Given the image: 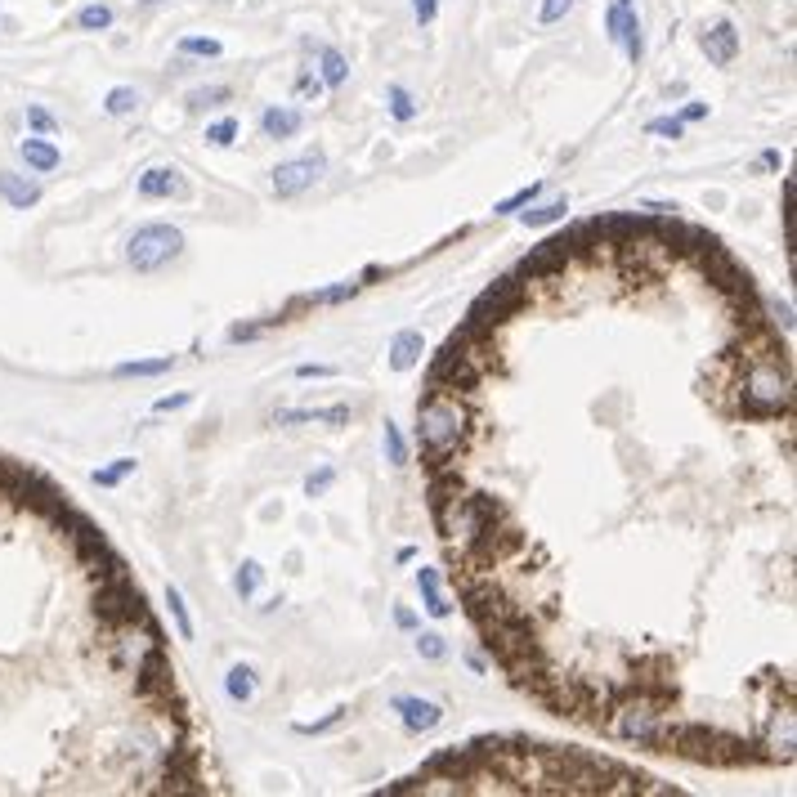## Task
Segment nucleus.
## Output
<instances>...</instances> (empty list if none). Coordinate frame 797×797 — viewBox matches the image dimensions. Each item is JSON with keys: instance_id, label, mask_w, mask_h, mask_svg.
I'll use <instances>...</instances> for the list:
<instances>
[{"instance_id": "obj_33", "label": "nucleus", "mask_w": 797, "mask_h": 797, "mask_svg": "<svg viewBox=\"0 0 797 797\" xmlns=\"http://www.w3.org/2000/svg\"><path fill=\"white\" fill-rule=\"evenodd\" d=\"M573 5H578V0H542V9H537V23H542V27H551V23H560V18H564Z\"/></svg>"}, {"instance_id": "obj_16", "label": "nucleus", "mask_w": 797, "mask_h": 797, "mask_svg": "<svg viewBox=\"0 0 797 797\" xmlns=\"http://www.w3.org/2000/svg\"><path fill=\"white\" fill-rule=\"evenodd\" d=\"M224 694H229L234 703H252V699H256V667H247V664L229 667V676H224Z\"/></svg>"}, {"instance_id": "obj_2", "label": "nucleus", "mask_w": 797, "mask_h": 797, "mask_svg": "<svg viewBox=\"0 0 797 797\" xmlns=\"http://www.w3.org/2000/svg\"><path fill=\"white\" fill-rule=\"evenodd\" d=\"M480 381H484V372L471 363V354L448 336L444 341V350L430 359V372H426V390H444V395H457V398H471L480 390Z\"/></svg>"}, {"instance_id": "obj_7", "label": "nucleus", "mask_w": 797, "mask_h": 797, "mask_svg": "<svg viewBox=\"0 0 797 797\" xmlns=\"http://www.w3.org/2000/svg\"><path fill=\"white\" fill-rule=\"evenodd\" d=\"M699 50H703L708 63H717V68L735 63V54H739V32H735V23H730V18L712 23V27L699 36Z\"/></svg>"}, {"instance_id": "obj_43", "label": "nucleus", "mask_w": 797, "mask_h": 797, "mask_svg": "<svg viewBox=\"0 0 797 797\" xmlns=\"http://www.w3.org/2000/svg\"><path fill=\"white\" fill-rule=\"evenodd\" d=\"M395 623L403 628V632H417V614H412L408 605H398V609H395Z\"/></svg>"}, {"instance_id": "obj_13", "label": "nucleus", "mask_w": 797, "mask_h": 797, "mask_svg": "<svg viewBox=\"0 0 797 797\" xmlns=\"http://www.w3.org/2000/svg\"><path fill=\"white\" fill-rule=\"evenodd\" d=\"M417 587H421V600H426V614H430V618H448V614H453L448 596L439 591V569H417Z\"/></svg>"}, {"instance_id": "obj_41", "label": "nucleus", "mask_w": 797, "mask_h": 797, "mask_svg": "<svg viewBox=\"0 0 797 797\" xmlns=\"http://www.w3.org/2000/svg\"><path fill=\"white\" fill-rule=\"evenodd\" d=\"M703 117H708V104H699V99H694V104H685V108H681V117H676V122H703Z\"/></svg>"}, {"instance_id": "obj_14", "label": "nucleus", "mask_w": 797, "mask_h": 797, "mask_svg": "<svg viewBox=\"0 0 797 797\" xmlns=\"http://www.w3.org/2000/svg\"><path fill=\"white\" fill-rule=\"evenodd\" d=\"M18 152H23V161H27L36 175H50V170L63 161V157H59V148H54L50 139H23V148H18Z\"/></svg>"}, {"instance_id": "obj_31", "label": "nucleus", "mask_w": 797, "mask_h": 797, "mask_svg": "<svg viewBox=\"0 0 797 797\" xmlns=\"http://www.w3.org/2000/svg\"><path fill=\"white\" fill-rule=\"evenodd\" d=\"M386 462H390V466H403V462H408V444H403L395 421H386Z\"/></svg>"}, {"instance_id": "obj_5", "label": "nucleus", "mask_w": 797, "mask_h": 797, "mask_svg": "<svg viewBox=\"0 0 797 797\" xmlns=\"http://www.w3.org/2000/svg\"><path fill=\"white\" fill-rule=\"evenodd\" d=\"M323 170H327V157H323V152L282 161V166L273 170V193H278V197H300L305 188H314V184L323 179Z\"/></svg>"}, {"instance_id": "obj_42", "label": "nucleus", "mask_w": 797, "mask_h": 797, "mask_svg": "<svg viewBox=\"0 0 797 797\" xmlns=\"http://www.w3.org/2000/svg\"><path fill=\"white\" fill-rule=\"evenodd\" d=\"M766 305H771V314H775L784 327H793V309H789V300H766Z\"/></svg>"}, {"instance_id": "obj_28", "label": "nucleus", "mask_w": 797, "mask_h": 797, "mask_svg": "<svg viewBox=\"0 0 797 797\" xmlns=\"http://www.w3.org/2000/svg\"><path fill=\"white\" fill-rule=\"evenodd\" d=\"M359 287H363V282H336V287H327V291H314L309 305H341V300L359 296Z\"/></svg>"}, {"instance_id": "obj_17", "label": "nucleus", "mask_w": 797, "mask_h": 797, "mask_svg": "<svg viewBox=\"0 0 797 797\" xmlns=\"http://www.w3.org/2000/svg\"><path fill=\"white\" fill-rule=\"evenodd\" d=\"M170 368H175L170 354H161V359H131V363H117L113 377H139L143 381V377H166Z\"/></svg>"}, {"instance_id": "obj_20", "label": "nucleus", "mask_w": 797, "mask_h": 797, "mask_svg": "<svg viewBox=\"0 0 797 797\" xmlns=\"http://www.w3.org/2000/svg\"><path fill=\"white\" fill-rule=\"evenodd\" d=\"M77 27H81V32H108V27H113V5H104V0L86 5V9L77 14Z\"/></svg>"}, {"instance_id": "obj_15", "label": "nucleus", "mask_w": 797, "mask_h": 797, "mask_svg": "<svg viewBox=\"0 0 797 797\" xmlns=\"http://www.w3.org/2000/svg\"><path fill=\"white\" fill-rule=\"evenodd\" d=\"M318 81H323L327 90H341V86L350 81V63H345V54H341V50H332V45H327V50L318 54Z\"/></svg>"}, {"instance_id": "obj_9", "label": "nucleus", "mask_w": 797, "mask_h": 797, "mask_svg": "<svg viewBox=\"0 0 797 797\" xmlns=\"http://www.w3.org/2000/svg\"><path fill=\"white\" fill-rule=\"evenodd\" d=\"M139 197H184V179H179V170L175 166H148L143 175H139Z\"/></svg>"}, {"instance_id": "obj_32", "label": "nucleus", "mask_w": 797, "mask_h": 797, "mask_svg": "<svg viewBox=\"0 0 797 797\" xmlns=\"http://www.w3.org/2000/svg\"><path fill=\"white\" fill-rule=\"evenodd\" d=\"M345 717H350V708H332V712H327L323 721H314V726H309V721H300V726H296V735H323V730H332V726H336V721H345Z\"/></svg>"}, {"instance_id": "obj_38", "label": "nucleus", "mask_w": 797, "mask_h": 797, "mask_svg": "<svg viewBox=\"0 0 797 797\" xmlns=\"http://www.w3.org/2000/svg\"><path fill=\"white\" fill-rule=\"evenodd\" d=\"M27 126H32V131H41V134H54V117H50L45 108H36V104H32V108H27Z\"/></svg>"}, {"instance_id": "obj_36", "label": "nucleus", "mask_w": 797, "mask_h": 797, "mask_svg": "<svg viewBox=\"0 0 797 797\" xmlns=\"http://www.w3.org/2000/svg\"><path fill=\"white\" fill-rule=\"evenodd\" d=\"M646 131H650V134H664V139H681V134H685V122H676V117H655Z\"/></svg>"}, {"instance_id": "obj_46", "label": "nucleus", "mask_w": 797, "mask_h": 797, "mask_svg": "<svg viewBox=\"0 0 797 797\" xmlns=\"http://www.w3.org/2000/svg\"><path fill=\"white\" fill-rule=\"evenodd\" d=\"M139 5H143V9H152V5H161V0H139Z\"/></svg>"}, {"instance_id": "obj_27", "label": "nucleus", "mask_w": 797, "mask_h": 797, "mask_svg": "<svg viewBox=\"0 0 797 797\" xmlns=\"http://www.w3.org/2000/svg\"><path fill=\"white\" fill-rule=\"evenodd\" d=\"M238 131H243L238 117H220L215 126H206V143H211V148H229V143L238 139Z\"/></svg>"}, {"instance_id": "obj_34", "label": "nucleus", "mask_w": 797, "mask_h": 797, "mask_svg": "<svg viewBox=\"0 0 797 797\" xmlns=\"http://www.w3.org/2000/svg\"><path fill=\"white\" fill-rule=\"evenodd\" d=\"M332 480H336V471H332V466H323V471H314V475L305 480V493H309V498H323V493L332 489Z\"/></svg>"}, {"instance_id": "obj_25", "label": "nucleus", "mask_w": 797, "mask_h": 797, "mask_svg": "<svg viewBox=\"0 0 797 797\" xmlns=\"http://www.w3.org/2000/svg\"><path fill=\"white\" fill-rule=\"evenodd\" d=\"M220 41L215 36H184L179 41V54H193V59H220Z\"/></svg>"}, {"instance_id": "obj_3", "label": "nucleus", "mask_w": 797, "mask_h": 797, "mask_svg": "<svg viewBox=\"0 0 797 797\" xmlns=\"http://www.w3.org/2000/svg\"><path fill=\"white\" fill-rule=\"evenodd\" d=\"M179 252H184V234L175 224H143V229H134L131 243H126V261L139 273L166 269L170 261H179Z\"/></svg>"}, {"instance_id": "obj_23", "label": "nucleus", "mask_w": 797, "mask_h": 797, "mask_svg": "<svg viewBox=\"0 0 797 797\" xmlns=\"http://www.w3.org/2000/svg\"><path fill=\"white\" fill-rule=\"evenodd\" d=\"M134 466H139V462H134V457H117V462H113V466H104V471H95V475H90V480H95V484H99V489H117V484H122V480H126V475H134Z\"/></svg>"}, {"instance_id": "obj_4", "label": "nucleus", "mask_w": 797, "mask_h": 797, "mask_svg": "<svg viewBox=\"0 0 797 797\" xmlns=\"http://www.w3.org/2000/svg\"><path fill=\"white\" fill-rule=\"evenodd\" d=\"M569 265H573L569 243H564V238H546L542 247H533L529 256L520 261L516 278H520V282H555V278H564Z\"/></svg>"}, {"instance_id": "obj_24", "label": "nucleus", "mask_w": 797, "mask_h": 797, "mask_svg": "<svg viewBox=\"0 0 797 797\" xmlns=\"http://www.w3.org/2000/svg\"><path fill=\"white\" fill-rule=\"evenodd\" d=\"M261 578H265V569L256 564V560H243V569L234 573V591L247 600V596H256V587H261Z\"/></svg>"}, {"instance_id": "obj_22", "label": "nucleus", "mask_w": 797, "mask_h": 797, "mask_svg": "<svg viewBox=\"0 0 797 797\" xmlns=\"http://www.w3.org/2000/svg\"><path fill=\"white\" fill-rule=\"evenodd\" d=\"M542 197V184H525V188H516L511 197H502L498 206H493V215H516V211H525V206H533Z\"/></svg>"}, {"instance_id": "obj_18", "label": "nucleus", "mask_w": 797, "mask_h": 797, "mask_svg": "<svg viewBox=\"0 0 797 797\" xmlns=\"http://www.w3.org/2000/svg\"><path fill=\"white\" fill-rule=\"evenodd\" d=\"M139 104H143V95H139L134 86H117V90H108V99H104V113H108V117H131Z\"/></svg>"}, {"instance_id": "obj_19", "label": "nucleus", "mask_w": 797, "mask_h": 797, "mask_svg": "<svg viewBox=\"0 0 797 797\" xmlns=\"http://www.w3.org/2000/svg\"><path fill=\"white\" fill-rule=\"evenodd\" d=\"M525 215V224L529 229H542V224H555V220H564L569 215V202L564 197H555V202H542V206H533V211H520Z\"/></svg>"}, {"instance_id": "obj_40", "label": "nucleus", "mask_w": 797, "mask_h": 797, "mask_svg": "<svg viewBox=\"0 0 797 797\" xmlns=\"http://www.w3.org/2000/svg\"><path fill=\"white\" fill-rule=\"evenodd\" d=\"M188 403H193V395H161L152 403V412H179V408H188Z\"/></svg>"}, {"instance_id": "obj_35", "label": "nucleus", "mask_w": 797, "mask_h": 797, "mask_svg": "<svg viewBox=\"0 0 797 797\" xmlns=\"http://www.w3.org/2000/svg\"><path fill=\"white\" fill-rule=\"evenodd\" d=\"M336 372H341V368H332V363H300V368H296L300 381H327V377H336Z\"/></svg>"}, {"instance_id": "obj_39", "label": "nucleus", "mask_w": 797, "mask_h": 797, "mask_svg": "<svg viewBox=\"0 0 797 797\" xmlns=\"http://www.w3.org/2000/svg\"><path fill=\"white\" fill-rule=\"evenodd\" d=\"M435 14H439V0H412V18H417L421 27H430Z\"/></svg>"}, {"instance_id": "obj_45", "label": "nucleus", "mask_w": 797, "mask_h": 797, "mask_svg": "<svg viewBox=\"0 0 797 797\" xmlns=\"http://www.w3.org/2000/svg\"><path fill=\"white\" fill-rule=\"evenodd\" d=\"M780 161H784V157H780V152H775V148H766V152H762V161H757V166H762V170H780Z\"/></svg>"}, {"instance_id": "obj_11", "label": "nucleus", "mask_w": 797, "mask_h": 797, "mask_svg": "<svg viewBox=\"0 0 797 797\" xmlns=\"http://www.w3.org/2000/svg\"><path fill=\"white\" fill-rule=\"evenodd\" d=\"M421 354H426V341H421V332H398L395 341H390V368L395 372H408V368H417L421 363Z\"/></svg>"}, {"instance_id": "obj_30", "label": "nucleus", "mask_w": 797, "mask_h": 797, "mask_svg": "<svg viewBox=\"0 0 797 797\" xmlns=\"http://www.w3.org/2000/svg\"><path fill=\"white\" fill-rule=\"evenodd\" d=\"M390 117H395V122H412V117H417V99H412L403 86H390Z\"/></svg>"}, {"instance_id": "obj_44", "label": "nucleus", "mask_w": 797, "mask_h": 797, "mask_svg": "<svg viewBox=\"0 0 797 797\" xmlns=\"http://www.w3.org/2000/svg\"><path fill=\"white\" fill-rule=\"evenodd\" d=\"M261 332H265V327H229V341H234V345H238V341H256Z\"/></svg>"}, {"instance_id": "obj_6", "label": "nucleus", "mask_w": 797, "mask_h": 797, "mask_svg": "<svg viewBox=\"0 0 797 797\" xmlns=\"http://www.w3.org/2000/svg\"><path fill=\"white\" fill-rule=\"evenodd\" d=\"M390 708L398 712V721H403V730L408 735H430L439 721H444V708L435 703V699H417V694H395L390 699Z\"/></svg>"}, {"instance_id": "obj_10", "label": "nucleus", "mask_w": 797, "mask_h": 797, "mask_svg": "<svg viewBox=\"0 0 797 797\" xmlns=\"http://www.w3.org/2000/svg\"><path fill=\"white\" fill-rule=\"evenodd\" d=\"M0 197L14 206V211H27L41 202V184L27 179V175H14V170H0Z\"/></svg>"}, {"instance_id": "obj_21", "label": "nucleus", "mask_w": 797, "mask_h": 797, "mask_svg": "<svg viewBox=\"0 0 797 797\" xmlns=\"http://www.w3.org/2000/svg\"><path fill=\"white\" fill-rule=\"evenodd\" d=\"M166 605H170V618H175L179 641H193V618H188V605H184L179 587H166Z\"/></svg>"}, {"instance_id": "obj_1", "label": "nucleus", "mask_w": 797, "mask_h": 797, "mask_svg": "<svg viewBox=\"0 0 797 797\" xmlns=\"http://www.w3.org/2000/svg\"><path fill=\"white\" fill-rule=\"evenodd\" d=\"M417 439H421V457L426 466H462L466 448H471V408L466 398L444 395V390H426L417 398Z\"/></svg>"}, {"instance_id": "obj_26", "label": "nucleus", "mask_w": 797, "mask_h": 797, "mask_svg": "<svg viewBox=\"0 0 797 797\" xmlns=\"http://www.w3.org/2000/svg\"><path fill=\"white\" fill-rule=\"evenodd\" d=\"M229 99H234L229 86H202V90L188 95V108H220V104H229Z\"/></svg>"}, {"instance_id": "obj_12", "label": "nucleus", "mask_w": 797, "mask_h": 797, "mask_svg": "<svg viewBox=\"0 0 797 797\" xmlns=\"http://www.w3.org/2000/svg\"><path fill=\"white\" fill-rule=\"evenodd\" d=\"M300 126H305V113H296V108H265L261 113L265 139H291V134H300Z\"/></svg>"}, {"instance_id": "obj_37", "label": "nucleus", "mask_w": 797, "mask_h": 797, "mask_svg": "<svg viewBox=\"0 0 797 797\" xmlns=\"http://www.w3.org/2000/svg\"><path fill=\"white\" fill-rule=\"evenodd\" d=\"M296 95H300V99H318V95H323V81H318L314 72H300V77H296Z\"/></svg>"}, {"instance_id": "obj_8", "label": "nucleus", "mask_w": 797, "mask_h": 797, "mask_svg": "<svg viewBox=\"0 0 797 797\" xmlns=\"http://www.w3.org/2000/svg\"><path fill=\"white\" fill-rule=\"evenodd\" d=\"M350 417H354L350 403H336V408H282V412H273V426H314V421L345 426Z\"/></svg>"}, {"instance_id": "obj_29", "label": "nucleus", "mask_w": 797, "mask_h": 797, "mask_svg": "<svg viewBox=\"0 0 797 797\" xmlns=\"http://www.w3.org/2000/svg\"><path fill=\"white\" fill-rule=\"evenodd\" d=\"M417 655H421L426 664H439V659H448V646H444L439 632H421V637H417Z\"/></svg>"}]
</instances>
